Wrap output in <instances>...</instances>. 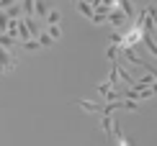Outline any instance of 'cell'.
Here are the masks:
<instances>
[{"mask_svg": "<svg viewBox=\"0 0 157 146\" xmlns=\"http://www.w3.org/2000/svg\"><path fill=\"white\" fill-rule=\"evenodd\" d=\"M21 23L26 26V31H29V36H31V38H39V34L44 31V28H41V23H39L36 18H23Z\"/></svg>", "mask_w": 157, "mask_h": 146, "instance_id": "obj_1", "label": "cell"}, {"mask_svg": "<svg viewBox=\"0 0 157 146\" xmlns=\"http://www.w3.org/2000/svg\"><path fill=\"white\" fill-rule=\"evenodd\" d=\"M116 8H119V10L124 13V18H129V21H132V18L136 16V8H134V3H129V0H119V3H116Z\"/></svg>", "mask_w": 157, "mask_h": 146, "instance_id": "obj_2", "label": "cell"}, {"mask_svg": "<svg viewBox=\"0 0 157 146\" xmlns=\"http://www.w3.org/2000/svg\"><path fill=\"white\" fill-rule=\"evenodd\" d=\"M49 10H52V8L44 3V0H34V18H36V21H39V18H47Z\"/></svg>", "mask_w": 157, "mask_h": 146, "instance_id": "obj_3", "label": "cell"}, {"mask_svg": "<svg viewBox=\"0 0 157 146\" xmlns=\"http://www.w3.org/2000/svg\"><path fill=\"white\" fill-rule=\"evenodd\" d=\"M75 105H80V108H82L85 113H101V110H103V105L90 103V100H75Z\"/></svg>", "mask_w": 157, "mask_h": 146, "instance_id": "obj_4", "label": "cell"}, {"mask_svg": "<svg viewBox=\"0 0 157 146\" xmlns=\"http://www.w3.org/2000/svg\"><path fill=\"white\" fill-rule=\"evenodd\" d=\"M59 23H62V13L52 8V10L47 13V18H44V26H59Z\"/></svg>", "mask_w": 157, "mask_h": 146, "instance_id": "obj_5", "label": "cell"}, {"mask_svg": "<svg viewBox=\"0 0 157 146\" xmlns=\"http://www.w3.org/2000/svg\"><path fill=\"white\" fill-rule=\"evenodd\" d=\"M75 5H77V13H80V16H85L88 21L93 18V5H90V3H85V0H77Z\"/></svg>", "mask_w": 157, "mask_h": 146, "instance_id": "obj_6", "label": "cell"}, {"mask_svg": "<svg viewBox=\"0 0 157 146\" xmlns=\"http://www.w3.org/2000/svg\"><path fill=\"white\" fill-rule=\"evenodd\" d=\"M124 21H126V18H124V13L119 8H113V10L108 13V23L111 26H124Z\"/></svg>", "mask_w": 157, "mask_h": 146, "instance_id": "obj_7", "label": "cell"}, {"mask_svg": "<svg viewBox=\"0 0 157 146\" xmlns=\"http://www.w3.org/2000/svg\"><path fill=\"white\" fill-rule=\"evenodd\" d=\"M111 136L116 138V146H132V144H129V138L119 131V126H116V123H113V133H111Z\"/></svg>", "mask_w": 157, "mask_h": 146, "instance_id": "obj_8", "label": "cell"}, {"mask_svg": "<svg viewBox=\"0 0 157 146\" xmlns=\"http://www.w3.org/2000/svg\"><path fill=\"white\" fill-rule=\"evenodd\" d=\"M113 123H116V121H113V118H111V115H101V128L106 131L108 136L113 133Z\"/></svg>", "mask_w": 157, "mask_h": 146, "instance_id": "obj_9", "label": "cell"}, {"mask_svg": "<svg viewBox=\"0 0 157 146\" xmlns=\"http://www.w3.org/2000/svg\"><path fill=\"white\" fill-rule=\"evenodd\" d=\"M44 31L49 34V38H52V41H57V38H62V26H47Z\"/></svg>", "mask_w": 157, "mask_h": 146, "instance_id": "obj_10", "label": "cell"}, {"mask_svg": "<svg viewBox=\"0 0 157 146\" xmlns=\"http://www.w3.org/2000/svg\"><path fill=\"white\" fill-rule=\"evenodd\" d=\"M21 8H23V18H34V0L21 3Z\"/></svg>", "mask_w": 157, "mask_h": 146, "instance_id": "obj_11", "label": "cell"}, {"mask_svg": "<svg viewBox=\"0 0 157 146\" xmlns=\"http://www.w3.org/2000/svg\"><path fill=\"white\" fill-rule=\"evenodd\" d=\"M8 46H16V38H10V36L0 34V49H8Z\"/></svg>", "mask_w": 157, "mask_h": 146, "instance_id": "obj_12", "label": "cell"}, {"mask_svg": "<svg viewBox=\"0 0 157 146\" xmlns=\"http://www.w3.org/2000/svg\"><path fill=\"white\" fill-rule=\"evenodd\" d=\"M23 49H26V51H39L41 46H39L36 38H29V41H23Z\"/></svg>", "mask_w": 157, "mask_h": 146, "instance_id": "obj_13", "label": "cell"}, {"mask_svg": "<svg viewBox=\"0 0 157 146\" xmlns=\"http://www.w3.org/2000/svg\"><path fill=\"white\" fill-rule=\"evenodd\" d=\"M36 41H39V46H52V44H54V41H52V38H49V34H47V31H41Z\"/></svg>", "mask_w": 157, "mask_h": 146, "instance_id": "obj_14", "label": "cell"}, {"mask_svg": "<svg viewBox=\"0 0 157 146\" xmlns=\"http://www.w3.org/2000/svg\"><path fill=\"white\" fill-rule=\"evenodd\" d=\"M8 23H10L8 13H5V10H0V31H3V34H5V28H8Z\"/></svg>", "mask_w": 157, "mask_h": 146, "instance_id": "obj_15", "label": "cell"}, {"mask_svg": "<svg viewBox=\"0 0 157 146\" xmlns=\"http://www.w3.org/2000/svg\"><path fill=\"white\" fill-rule=\"evenodd\" d=\"M116 54H119V46H113V44H108V49H106V57L111 59V62H116Z\"/></svg>", "mask_w": 157, "mask_h": 146, "instance_id": "obj_16", "label": "cell"}, {"mask_svg": "<svg viewBox=\"0 0 157 146\" xmlns=\"http://www.w3.org/2000/svg\"><path fill=\"white\" fill-rule=\"evenodd\" d=\"M108 90H116V87H111V85L106 82V79H103V82H101V85H98V92H101V95H103V97H106V95H108Z\"/></svg>", "mask_w": 157, "mask_h": 146, "instance_id": "obj_17", "label": "cell"}, {"mask_svg": "<svg viewBox=\"0 0 157 146\" xmlns=\"http://www.w3.org/2000/svg\"><path fill=\"white\" fill-rule=\"evenodd\" d=\"M124 110H132V113H136L139 108H136V103H132V100H124Z\"/></svg>", "mask_w": 157, "mask_h": 146, "instance_id": "obj_18", "label": "cell"}, {"mask_svg": "<svg viewBox=\"0 0 157 146\" xmlns=\"http://www.w3.org/2000/svg\"><path fill=\"white\" fill-rule=\"evenodd\" d=\"M90 21H93L95 26H101V23H106L108 18H106V16H95V13H93V18H90Z\"/></svg>", "mask_w": 157, "mask_h": 146, "instance_id": "obj_19", "label": "cell"}, {"mask_svg": "<svg viewBox=\"0 0 157 146\" xmlns=\"http://www.w3.org/2000/svg\"><path fill=\"white\" fill-rule=\"evenodd\" d=\"M0 10H3V8H0Z\"/></svg>", "mask_w": 157, "mask_h": 146, "instance_id": "obj_20", "label": "cell"}]
</instances>
